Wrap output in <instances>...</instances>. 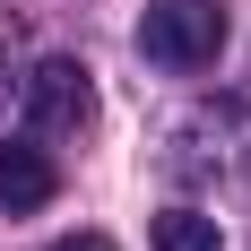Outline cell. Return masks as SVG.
Instances as JSON below:
<instances>
[{"instance_id":"obj_1","label":"cell","mask_w":251,"mask_h":251,"mask_svg":"<svg viewBox=\"0 0 251 251\" xmlns=\"http://www.w3.org/2000/svg\"><path fill=\"white\" fill-rule=\"evenodd\" d=\"M139 52L165 61V70H208L226 52V0H148Z\"/></svg>"},{"instance_id":"obj_3","label":"cell","mask_w":251,"mask_h":251,"mask_svg":"<svg viewBox=\"0 0 251 251\" xmlns=\"http://www.w3.org/2000/svg\"><path fill=\"white\" fill-rule=\"evenodd\" d=\"M52 191H61L52 156L35 148V139H9V148H0V208H9V217H35V208H52Z\"/></svg>"},{"instance_id":"obj_2","label":"cell","mask_w":251,"mask_h":251,"mask_svg":"<svg viewBox=\"0 0 251 251\" xmlns=\"http://www.w3.org/2000/svg\"><path fill=\"white\" fill-rule=\"evenodd\" d=\"M18 96H26V130L35 139H61V130L96 122V70L87 61H35L18 78Z\"/></svg>"},{"instance_id":"obj_5","label":"cell","mask_w":251,"mask_h":251,"mask_svg":"<svg viewBox=\"0 0 251 251\" xmlns=\"http://www.w3.org/2000/svg\"><path fill=\"white\" fill-rule=\"evenodd\" d=\"M18 61H26V18L0 9V104H9V87H18Z\"/></svg>"},{"instance_id":"obj_6","label":"cell","mask_w":251,"mask_h":251,"mask_svg":"<svg viewBox=\"0 0 251 251\" xmlns=\"http://www.w3.org/2000/svg\"><path fill=\"white\" fill-rule=\"evenodd\" d=\"M52 251H113L104 234H70V243H52Z\"/></svg>"},{"instance_id":"obj_4","label":"cell","mask_w":251,"mask_h":251,"mask_svg":"<svg viewBox=\"0 0 251 251\" xmlns=\"http://www.w3.org/2000/svg\"><path fill=\"white\" fill-rule=\"evenodd\" d=\"M226 234H217V217H200V208H165L156 217V251H217Z\"/></svg>"}]
</instances>
